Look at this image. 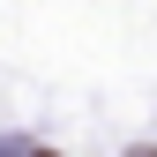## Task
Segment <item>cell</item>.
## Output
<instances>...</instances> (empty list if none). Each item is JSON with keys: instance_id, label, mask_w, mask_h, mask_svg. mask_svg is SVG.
Returning <instances> with one entry per match:
<instances>
[{"instance_id": "6da1fadb", "label": "cell", "mask_w": 157, "mask_h": 157, "mask_svg": "<svg viewBox=\"0 0 157 157\" xmlns=\"http://www.w3.org/2000/svg\"><path fill=\"white\" fill-rule=\"evenodd\" d=\"M135 157H157V150H135Z\"/></svg>"}]
</instances>
